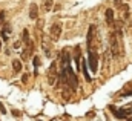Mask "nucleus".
<instances>
[{"label":"nucleus","instance_id":"1","mask_svg":"<svg viewBox=\"0 0 132 121\" xmlns=\"http://www.w3.org/2000/svg\"><path fill=\"white\" fill-rule=\"evenodd\" d=\"M121 20L115 23V31L111 34V52L115 58H121L125 55V43H123V32H121Z\"/></svg>","mask_w":132,"mask_h":121},{"label":"nucleus","instance_id":"2","mask_svg":"<svg viewBox=\"0 0 132 121\" xmlns=\"http://www.w3.org/2000/svg\"><path fill=\"white\" fill-rule=\"evenodd\" d=\"M48 83L51 86H57L59 83V74H57V66L55 63H52L49 66V71H48Z\"/></svg>","mask_w":132,"mask_h":121},{"label":"nucleus","instance_id":"3","mask_svg":"<svg viewBox=\"0 0 132 121\" xmlns=\"http://www.w3.org/2000/svg\"><path fill=\"white\" fill-rule=\"evenodd\" d=\"M66 71H68V86H71V89L75 92L78 89V81H77V75L74 74V71L69 67V64H66Z\"/></svg>","mask_w":132,"mask_h":121},{"label":"nucleus","instance_id":"4","mask_svg":"<svg viewBox=\"0 0 132 121\" xmlns=\"http://www.w3.org/2000/svg\"><path fill=\"white\" fill-rule=\"evenodd\" d=\"M88 64L91 66V71H92V74H95V72H97V67H98V57H97V52H95L94 49H89Z\"/></svg>","mask_w":132,"mask_h":121},{"label":"nucleus","instance_id":"5","mask_svg":"<svg viewBox=\"0 0 132 121\" xmlns=\"http://www.w3.org/2000/svg\"><path fill=\"white\" fill-rule=\"evenodd\" d=\"M60 34H62V23H54L49 29V35H51V40L52 41H57L60 38Z\"/></svg>","mask_w":132,"mask_h":121},{"label":"nucleus","instance_id":"6","mask_svg":"<svg viewBox=\"0 0 132 121\" xmlns=\"http://www.w3.org/2000/svg\"><path fill=\"white\" fill-rule=\"evenodd\" d=\"M95 25H91L89 31H88V49H92V43H94V38H95Z\"/></svg>","mask_w":132,"mask_h":121},{"label":"nucleus","instance_id":"7","mask_svg":"<svg viewBox=\"0 0 132 121\" xmlns=\"http://www.w3.org/2000/svg\"><path fill=\"white\" fill-rule=\"evenodd\" d=\"M32 52H34V43L29 41V43H26V48H25V51H23V54H22V58H23V60H28V58L32 55Z\"/></svg>","mask_w":132,"mask_h":121},{"label":"nucleus","instance_id":"8","mask_svg":"<svg viewBox=\"0 0 132 121\" xmlns=\"http://www.w3.org/2000/svg\"><path fill=\"white\" fill-rule=\"evenodd\" d=\"M120 11H121V12H120V20H121V22H128L129 14H131V12H129V6H128V5H123V6L120 8Z\"/></svg>","mask_w":132,"mask_h":121},{"label":"nucleus","instance_id":"9","mask_svg":"<svg viewBox=\"0 0 132 121\" xmlns=\"http://www.w3.org/2000/svg\"><path fill=\"white\" fill-rule=\"evenodd\" d=\"M29 19H32V20H37L38 19V6L35 5V3H31L29 5Z\"/></svg>","mask_w":132,"mask_h":121},{"label":"nucleus","instance_id":"10","mask_svg":"<svg viewBox=\"0 0 132 121\" xmlns=\"http://www.w3.org/2000/svg\"><path fill=\"white\" fill-rule=\"evenodd\" d=\"M52 6H54V0H45L42 9H43V12H49L52 9Z\"/></svg>","mask_w":132,"mask_h":121},{"label":"nucleus","instance_id":"11","mask_svg":"<svg viewBox=\"0 0 132 121\" xmlns=\"http://www.w3.org/2000/svg\"><path fill=\"white\" fill-rule=\"evenodd\" d=\"M106 23L108 25H114V11L112 9H106Z\"/></svg>","mask_w":132,"mask_h":121},{"label":"nucleus","instance_id":"12","mask_svg":"<svg viewBox=\"0 0 132 121\" xmlns=\"http://www.w3.org/2000/svg\"><path fill=\"white\" fill-rule=\"evenodd\" d=\"M22 67H23V66H22V61H20V60H17V58H15V60H12V69H14V72H17V74H19V72L22 71Z\"/></svg>","mask_w":132,"mask_h":121},{"label":"nucleus","instance_id":"13","mask_svg":"<svg viewBox=\"0 0 132 121\" xmlns=\"http://www.w3.org/2000/svg\"><path fill=\"white\" fill-rule=\"evenodd\" d=\"M43 37V35H42ZM43 49H45V54L48 55V57H51V46H49V43H48V40L43 37Z\"/></svg>","mask_w":132,"mask_h":121},{"label":"nucleus","instance_id":"14","mask_svg":"<svg viewBox=\"0 0 132 121\" xmlns=\"http://www.w3.org/2000/svg\"><path fill=\"white\" fill-rule=\"evenodd\" d=\"M83 74H85V78H86V81H91V77H89V74H88V69H86V63H83Z\"/></svg>","mask_w":132,"mask_h":121},{"label":"nucleus","instance_id":"15","mask_svg":"<svg viewBox=\"0 0 132 121\" xmlns=\"http://www.w3.org/2000/svg\"><path fill=\"white\" fill-rule=\"evenodd\" d=\"M72 89H71V91H68V89H65V91H63V98H65V100H69V98H71V93H72Z\"/></svg>","mask_w":132,"mask_h":121},{"label":"nucleus","instance_id":"16","mask_svg":"<svg viewBox=\"0 0 132 121\" xmlns=\"http://www.w3.org/2000/svg\"><path fill=\"white\" fill-rule=\"evenodd\" d=\"M23 41L25 43H29V32H28V29L23 31Z\"/></svg>","mask_w":132,"mask_h":121},{"label":"nucleus","instance_id":"17","mask_svg":"<svg viewBox=\"0 0 132 121\" xmlns=\"http://www.w3.org/2000/svg\"><path fill=\"white\" fill-rule=\"evenodd\" d=\"M114 5H115V8H121L125 3H123V0H114Z\"/></svg>","mask_w":132,"mask_h":121},{"label":"nucleus","instance_id":"18","mask_svg":"<svg viewBox=\"0 0 132 121\" xmlns=\"http://www.w3.org/2000/svg\"><path fill=\"white\" fill-rule=\"evenodd\" d=\"M28 80H29V74H23V77H22V83H28Z\"/></svg>","mask_w":132,"mask_h":121},{"label":"nucleus","instance_id":"19","mask_svg":"<svg viewBox=\"0 0 132 121\" xmlns=\"http://www.w3.org/2000/svg\"><path fill=\"white\" fill-rule=\"evenodd\" d=\"M34 66H35V71H37V67L40 66V58L38 57H34Z\"/></svg>","mask_w":132,"mask_h":121},{"label":"nucleus","instance_id":"20","mask_svg":"<svg viewBox=\"0 0 132 121\" xmlns=\"http://www.w3.org/2000/svg\"><path fill=\"white\" fill-rule=\"evenodd\" d=\"M3 32H5V34H9V32H11V26H9V25H5V28H3Z\"/></svg>","mask_w":132,"mask_h":121},{"label":"nucleus","instance_id":"21","mask_svg":"<svg viewBox=\"0 0 132 121\" xmlns=\"http://www.w3.org/2000/svg\"><path fill=\"white\" fill-rule=\"evenodd\" d=\"M0 112H2V114H6V109H5L3 103H0Z\"/></svg>","mask_w":132,"mask_h":121},{"label":"nucleus","instance_id":"22","mask_svg":"<svg viewBox=\"0 0 132 121\" xmlns=\"http://www.w3.org/2000/svg\"><path fill=\"white\" fill-rule=\"evenodd\" d=\"M20 46H22V43H20V41H15V43H14V49H19Z\"/></svg>","mask_w":132,"mask_h":121},{"label":"nucleus","instance_id":"23","mask_svg":"<svg viewBox=\"0 0 132 121\" xmlns=\"http://www.w3.org/2000/svg\"><path fill=\"white\" fill-rule=\"evenodd\" d=\"M12 115H14V117H20V112H19V110H14Z\"/></svg>","mask_w":132,"mask_h":121},{"label":"nucleus","instance_id":"24","mask_svg":"<svg viewBox=\"0 0 132 121\" xmlns=\"http://www.w3.org/2000/svg\"><path fill=\"white\" fill-rule=\"evenodd\" d=\"M3 17H5V12H0V20H3Z\"/></svg>","mask_w":132,"mask_h":121},{"label":"nucleus","instance_id":"25","mask_svg":"<svg viewBox=\"0 0 132 121\" xmlns=\"http://www.w3.org/2000/svg\"><path fill=\"white\" fill-rule=\"evenodd\" d=\"M129 121H132V120H129Z\"/></svg>","mask_w":132,"mask_h":121}]
</instances>
